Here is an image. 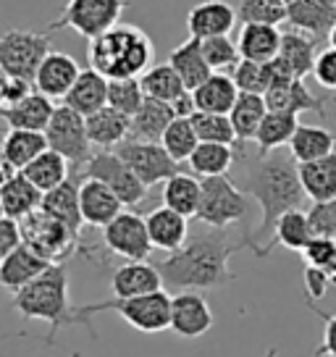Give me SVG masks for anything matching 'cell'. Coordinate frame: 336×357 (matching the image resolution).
<instances>
[{
  "mask_svg": "<svg viewBox=\"0 0 336 357\" xmlns=\"http://www.w3.org/2000/svg\"><path fill=\"white\" fill-rule=\"evenodd\" d=\"M250 195L236 187V181L229 174L224 176L202 178V197L197 221L211 229H231L234 223H245L250 215Z\"/></svg>",
  "mask_w": 336,
  "mask_h": 357,
  "instance_id": "cell-6",
  "label": "cell"
},
{
  "mask_svg": "<svg viewBox=\"0 0 336 357\" xmlns=\"http://www.w3.org/2000/svg\"><path fill=\"white\" fill-rule=\"evenodd\" d=\"M213 328V310L200 291L184 289L171 297V331L181 339H200Z\"/></svg>",
  "mask_w": 336,
  "mask_h": 357,
  "instance_id": "cell-15",
  "label": "cell"
},
{
  "mask_svg": "<svg viewBox=\"0 0 336 357\" xmlns=\"http://www.w3.org/2000/svg\"><path fill=\"white\" fill-rule=\"evenodd\" d=\"M176 119V113L171 108V102L145 98L142 108L132 116V132L129 139H142V142H160L171 121Z\"/></svg>",
  "mask_w": 336,
  "mask_h": 357,
  "instance_id": "cell-30",
  "label": "cell"
},
{
  "mask_svg": "<svg viewBox=\"0 0 336 357\" xmlns=\"http://www.w3.org/2000/svg\"><path fill=\"white\" fill-rule=\"evenodd\" d=\"M297 126H300V119L294 113L268 111L263 123H260L258 134H255L258 153H273V150H281L284 145H289Z\"/></svg>",
  "mask_w": 336,
  "mask_h": 357,
  "instance_id": "cell-40",
  "label": "cell"
},
{
  "mask_svg": "<svg viewBox=\"0 0 336 357\" xmlns=\"http://www.w3.org/2000/svg\"><path fill=\"white\" fill-rule=\"evenodd\" d=\"M315 82L323 89H336V47H326L318 53L315 58V68H313Z\"/></svg>",
  "mask_w": 336,
  "mask_h": 357,
  "instance_id": "cell-52",
  "label": "cell"
},
{
  "mask_svg": "<svg viewBox=\"0 0 336 357\" xmlns=\"http://www.w3.org/2000/svg\"><path fill=\"white\" fill-rule=\"evenodd\" d=\"M113 297H142L163 289V276L150 260H126L111 273Z\"/></svg>",
  "mask_w": 336,
  "mask_h": 357,
  "instance_id": "cell-19",
  "label": "cell"
},
{
  "mask_svg": "<svg viewBox=\"0 0 336 357\" xmlns=\"http://www.w3.org/2000/svg\"><path fill=\"white\" fill-rule=\"evenodd\" d=\"M168 63L176 68V74L181 77V82L187 84V89H197L205 79L213 74L211 63L202 56V43L197 37H190L187 43H181L171 56Z\"/></svg>",
  "mask_w": 336,
  "mask_h": 357,
  "instance_id": "cell-37",
  "label": "cell"
},
{
  "mask_svg": "<svg viewBox=\"0 0 336 357\" xmlns=\"http://www.w3.org/2000/svg\"><path fill=\"white\" fill-rule=\"evenodd\" d=\"M11 307L24 321H45L50 326L45 344H53L56 336L74 326V307L68 302V271L63 263H53L43 276L13 294Z\"/></svg>",
  "mask_w": 336,
  "mask_h": 357,
  "instance_id": "cell-3",
  "label": "cell"
},
{
  "mask_svg": "<svg viewBox=\"0 0 336 357\" xmlns=\"http://www.w3.org/2000/svg\"><path fill=\"white\" fill-rule=\"evenodd\" d=\"M273 66V63H270ZM334 100L328 95H313L305 79H291V77H281L273 68V82H270L268 92H266V102H268V111H284V113H318V116H326V102Z\"/></svg>",
  "mask_w": 336,
  "mask_h": 357,
  "instance_id": "cell-14",
  "label": "cell"
},
{
  "mask_svg": "<svg viewBox=\"0 0 336 357\" xmlns=\"http://www.w3.org/2000/svg\"><path fill=\"white\" fill-rule=\"evenodd\" d=\"M139 82H142V89H145L147 98H155V100H163V102L179 100L181 95L187 92V84L181 82V77L176 74V68L171 66V63L150 66L139 77Z\"/></svg>",
  "mask_w": 336,
  "mask_h": 357,
  "instance_id": "cell-42",
  "label": "cell"
},
{
  "mask_svg": "<svg viewBox=\"0 0 336 357\" xmlns=\"http://www.w3.org/2000/svg\"><path fill=\"white\" fill-rule=\"evenodd\" d=\"M6 82H8V74L0 66V105H3V92H6Z\"/></svg>",
  "mask_w": 336,
  "mask_h": 357,
  "instance_id": "cell-58",
  "label": "cell"
},
{
  "mask_svg": "<svg viewBox=\"0 0 336 357\" xmlns=\"http://www.w3.org/2000/svg\"><path fill=\"white\" fill-rule=\"evenodd\" d=\"M147 234L155 250L163 252H176L187 239H190V223L187 215L171 211V208H155L147 213Z\"/></svg>",
  "mask_w": 336,
  "mask_h": 357,
  "instance_id": "cell-25",
  "label": "cell"
},
{
  "mask_svg": "<svg viewBox=\"0 0 336 357\" xmlns=\"http://www.w3.org/2000/svg\"><path fill=\"white\" fill-rule=\"evenodd\" d=\"M34 84L32 82H26V79H19V77H8L6 82V92H3V105H16V102H22L24 98H29L34 92Z\"/></svg>",
  "mask_w": 336,
  "mask_h": 357,
  "instance_id": "cell-55",
  "label": "cell"
},
{
  "mask_svg": "<svg viewBox=\"0 0 336 357\" xmlns=\"http://www.w3.org/2000/svg\"><path fill=\"white\" fill-rule=\"evenodd\" d=\"M56 113V105L47 95L34 89L29 98H24L16 105H0V119L8 129H29V132H45L50 119Z\"/></svg>",
  "mask_w": 336,
  "mask_h": 357,
  "instance_id": "cell-24",
  "label": "cell"
},
{
  "mask_svg": "<svg viewBox=\"0 0 336 357\" xmlns=\"http://www.w3.org/2000/svg\"><path fill=\"white\" fill-rule=\"evenodd\" d=\"M50 53V32L8 29L0 34V66L8 77L32 82L37 79L40 63Z\"/></svg>",
  "mask_w": 336,
  "mask_h": 357,
  "instance_id": "cell-8",
  "label": "cell"
},
{
  "mask_svg": "<svg viewBox=\"0 0 336 357\" xmlns=\"http://www.w3.org/2000/svg\"><path fill=\"white\" fill-rule=\"evenodd\" d=\"M19 245H24L22 223L16 221V218H8V215L0 218V263L11 255Z\"/></svg>",
  "mask_w": 336,
  "mask_h": 357,
  "instance_id": "cell-53",
  "label": "cell"
},
{
  "mask_svg": "<svg viewBox=\"0 0 336 357\" xmlns=\"http://www.w3.org/2000/svg\"><path fill=\"white\" fill-rule=\"evenodd\" d=\"M202 43V56L211 63L213 71H224V74H231L234 66L242 61V53L236 43L229 37V34H221V37H208V40H200Z\"/></svg>",
  "mask_w": 336,
  "mask_h": 357,
  "instance_id": "cell-47",
  "label": "cell"
},
{
  "mask_svg": "<svg viewBox=\"0 0 336 357\" xmlns=\"http://www.w3.org/2000/svg\"><path fill=\"white\" fill-rule=\"evenodd\" d=\"M315 239L313 226H310V218L303 208H294V211H287L279 218L276 229H273V239L268 245V255L273 252V247L281 245L291 250V252H303L305 247Z\"/></svg>",
  "mask_w": 336,
  "mask_h": 357,
  "instance_id": "cell-38",
  "label": "cell"
},
{
  "mask_svg": "<svg viewBox=\"0 0 336 357\" xmlns=\"http://www.w3.org/2000/svg\"><path fill=\"white\" fill-rule=\"evenodd\" d=\"M303 284H305V291H307V300H313V302L326 297V291L334 287V281L328 279V273L315 266H305Z\"/></svg>",
  "mask_w": 336,
  "mask_h": 357,
  "instance_id": "cell-54",
  "label": "cell"
},
{
  "mask_svg": "<svg viewBox=\"0 0 336 357\" xmlns=\"http://www.w3.org/2000/svg\"><path fill=\"white\" fill-rule=\"evenodd\" d=\"M328 45L336 47V24H334V29H331V34H328Z\"/></svg>",
  "mask_w": 336,
  "mask_h": 357,
  "instance_id": "cell-59",
  "label": "cell"
},
{
  "mask_svg": "<svg viewBox=\"0 0 336 357\" xmlns=\"http://www.w3.org/2000/svg\"><path fill=\"white\" fill-rule=\"evenodd\" d=\"M126 8H129V0H66L58 19L47 24V32L74 29L79 37L95 40L113 29Z\"/></svg>",
  "mask_w": 336,
  "mask_h": 357,
  "instance_id": "cell-7",
  "label": "cell"
},
{
  "mask_svg": "<svg viewBox=\"0 0 336 357\" xmlns=\"http://www.w3.org/2000/svg\"><path fill=\"white\" fill-rule=\"evenodd\" d=\"M236 16L242 24H279L287 22V6L276 0H239Z\"/></svg>",
  "mask_w": 336,
  "mask_h": 357,
  "instance_id": "cell-48",
  "label": "cell"
},
{
  "mask_svg": "<svg viewBox=\"0 0 336 357\" xmlns=\"http://www.w3.org/2000/svg\"><path fill=\"white\" fill-rule=\"evenodd\" d=\"M289 153L297 163H307V160H318V158L331 155L336 150V134L323 129V126H313V123H300L297 132L291 137Z\"/></svg>",
  "mask_w": 336,
  "mask_h": 357,
  "instance_id": "cell-35",
  "label": "cell"
},
{
  "mask_svg": "<svg viewBox=\"0 0 336 357\" xmlns=\"http://www.w3.org/2000/svg\"><path fill=\"white\" fill-rule=\"evenodd\" d=\"M102 245L123 260H147L155 250L147 234V221L139 213L129 211H121L102 229Z\"/></svg>",
  "mask_w": 336,
  "mask_h": 357,
  "instance_id": "cell-13",
  "label": "cell"
},
{
  "mask_svg": "<svg viewBox=\"0 0 336 357\" xmlns=\"http://www.w3.org/2000/svg\"><path fill=\"white\" fill-rule=\"evenodd\" d=\"M194 132L200 137V142H221V145L236 147V132L234 123L229 119V113H205L194 111L190 116Z\"/></svg>",
  "mask_w": 336,
  "mask_h": 357,
  "instance_id": "cell-43",
  "label": "cell"
},
{
  "mask_svg": "<svg viewBox=\"0 0 336 357\" xmlns=\"http://www.w3.org/2000/svg\"><path fill=\"white\" fill-rule=\"evenodd\" d=\"M160 145L166 147L168 155L174 158V160H179V163L190 160L192 153H194L197 145H200V137H197L194 126H192V119H181V116H176V119L171 121V126L166 129V134H163Z\"/></svg>",
  "mask_w": 336,
  "mask_h": 357,
  "instance_id": "cell-44",
  "label": "cell"
},
{
  "mask_svg": "<svg viewBox=\"0 0 336 357\" xmlns=\"http://www.w3.org/2000/svg\"><path fill=\"white\" fill-rule=\"evenodd\" d=\"M318 40H313L310 34L297 32V29H287L281 34V50L279 56L270 63L276 68V74L291 79H305L307 74H313L315 58H318Z\"/></svg>",
  "mask_w": 336,
  "mask_h": 357,
  "instance_id": "cell-16",
  "label": "cell"
},
{
  "mask_svg": "<svg viewBox=\"0 0 336 357\" xmlns=\"http://www.w3.org/2000/svg\"><path fill=\"white\" fill-rule=\"evenodd\" d=\"M22 174L32 181L37 190L50 192L68 178V174H71V163H68L61 153H56V150H50V147H47L45 153L34 158L32 163L24 168Z\"/></svg>",
  "mask_w": 336,
  "mask_h": 357,
  "instance_id": "cell-41",
  "label": "cell"
},
{
  "mask_svg": "<svg viewBox=\"0 0 336 357\" xmlns=\"http://www.w3.org/2000/svg\"><path fill=\"white\" fill-rule=\"evenodd\" d=\"M102 310L119 312L126 324L142 334H160V331L171 328V297L163 289L153 291V294H142V297H113V300L90 302V305L74 307V326L84 324L90 328V334L95 336L92 315Z\"/></svg>",
  "mask_w": 336,
  "mask_h": 357,
  "instance_id": "cell-5",
  "label": "cell"
},
{
  "mask_svg": "<svg viewBox=\"0 0 336 357\" xmlns=\"http://www.w3.org/2000/svg\"><path fill=\"white\" fill-rule=\"evenodd\" d=\"M145 89H142V82L137 77H126V79H108V105L116 108V111L126 113V116H135L142 102H145Z\"/></svg>",
  "mask_w": 336,
  "mask_h": 357,
  "instance_id": "cell-45",
  "label": "cell"
},
{
  "mask_svg": "<svg viewBox=\"0 0 336 357\" xmlns=\"http://www.w3.org/2000/svg\"><path fill=\"white\" fill-rule=\"evenodd\" d=\"M79 74H82V68H79L77 58L61 53V50H50L45 61L40 63L34 87L47 98H66L68 89L74 87V82L79 79Z\"/></svg>",
  "mask_w": 336,
  "mask_h": 357,
  "instance_id": "cell-23",
  "label": "cell"
},
{
  "mask_svg": "<svg viewBox=\"0 0 336 357\" xmlns=\"http://www.w3.org/2000/svg\"><path fill=\"white\" fill-rule=\"evenodd\" d=\"M236 8H231L226 0H202L187 13V29L190 37L208 40V37H221L229 34L236 24Z\"/></svg>",
  "mask_w": 336,
  "mask_h": 357,
  "instance_id": "cell-22",
  "label": "cell"
},
{
  "mask_svg": "<svg viewBox=\"0 0 336 357\" xmlns=\"http://www.w3.org/2000/svg\"><path fill=\"white\" fill-rule=\"evenodd\" d=\"M315 236H336V197L334 200L313 202L307 211Z\"/></svg>",
  "mask_w": 336,
  "mask_h": 357,
  "instance_id": "cell-50",
  "label": "cell"
},
{
  "mask_svg": "<svg viewBox=\"0 0 336 357\" xmlns=\"http://www.w3.org/2000/svg\"><path fill=\"white\" fill-rule=\"evenodd\" d=\"M236 174L231 178L236 187L260 205V223L247 236V247L258 257H268L273 229L287 211L303 208L305 190L300 181V163L291 153H247L245 145H236Z\"/></svg>",
  "mask_w": 336,
  "mask_h": 357,
  "instance_id": "cell-1",
  "label": "cell"
},
{
  "mask_svg": "<svg viewBox=\"0 0 336 357\" xmlns=\"http://www.w3.org/2000/svg\"><path fill=\"white\" fill-rule=\"evenodd\" d=\"M84 181V174L82 168H71V174L63 184H58L56 190L45 192L43 197V211L50 213L53 218H58L61 223H66L74 234H82V226H84V218H82V200H79V187Z\"/></svg>",
  "mask_w": 336,
  "mask_h": 357,
  "instance_id": "cell-18",
  "label": "cell"
},
{
  "mask_svg": "<svg viewBox=\"0 0 336 357\" xmlns=\"http://www.w3.org/2000/svg\"><path fill=\"white\" fill-rule=\"evenodd\" d=\"M63 102L87 119L95 111L108 105V79L102 77L100 71H95V68H84L77 82H74V87L68 89Z\"/></svg>",
  "mask_w": 336,
  "mask_h": 357,
  "instance_id": "cell-27",
  "label": "cell"
},
{
  "mask_svg": "<svg viewBox=\"0 0 336 357\" xmlns=\"http://www.w3.org/2000/svg\"><path fill=\"white\" fill-rule=\"evenodd\" d=\"M245 234L231 229H211L192 234L176 252L155 260V268L163 276V284L174 289H224L236 279L229 260L236 250L247 247Z\"/></svg>",
  "mask_w": 336,
  "mask_h": 357,
  "instance_id": "cell-2",
  "label": "cell"
},
{
  "mask_svg": "<svg viewBox=\"0 0 336 357\" xmlns=\"http://www.w3.org/2000/svg\"><path fill=\"white\" fill-rule=\"evenodd\" d=\"M276 3H284V6H289L291 0H276Z\"/></svg>",
  "mask_w": 336,
  "mask_h": 357,
  "instance_id": "cell-62",
  "label": "cell"
},
{
  "mask_svg": "<svg viewBox=\"0 0 336 357\" xmlns=\"http://www.w3.org/2000/svg\"><path fill=\"white\" fill-rule=\"evenodd\" d=\"M13 174H19V171H16V168H13L11 163L6 160V155L0 153V187H3V184H6V181L13 176Z\"/></svg>",
  "mask_w": 336,
  "mask_h": 357,
  "instance_id": "cell-56",
  "label": "cell"
},
{
  "mask_svg": "<svg viewBox=\"0 0 336 357\" xmlns=\"http://www.w3.org/2000/svg\"><path fill=\"white\" fill-rule=\"evenodd\" d=\"M231 79L239 87V92H255V95H266L273 82V66L270 63H255V61H239L231 71Z\"/></svg>",
  "mask_w": 336,
  "mask_h": 357,
  "instance_id": "cell-46",
  "label": "cell"
},
{
  "mask_svg": "<svg viewBox=\"0 0 336 357\" xmlns=\"http://www.w3.org/2000/svg\"><path fill=\"white\" fill-rule=\"evenodd\" d=\"M53 266L47 257H43L29 245H19L11 255L0 263V287L16 294L26 284H32L37 276H43L47 268Z\"/></svg>",
  "mask_w": 336,
  "mask_h": 357,
  "instance_id": "cell-20",
  "label": "cell"
},
{
  "mask_svg": "<svg viewBox=\"0 0 336 357\" xmlns=\"http://www.w3.org/2000/svg\"><path fill=\"white\" fill-rule=\"evenodd\" d=\"M0 218H6V211H3V200H0Z\"/></svg>",
  "mask_w": 336,
  "mask_h": 357,
  "instance_id": "cell-61",
  "label": "cell"
},
{
  "mask_svg": "<svg viewBox=\"0 0 336 357\" xmlns=\"http://www.w3.org/2000/svg\"><path fill=\"white\" fill-rule=\"evenodd\" d=\"M300 181L307 200H334L336 197V150L331 155L300 163Z\"/></svg>",
  "mask_w": 336,
  "mask_h": 357,
  "instance_id": "cell-33",
  "label": "cell"
},
{
  "mask_svg": "<svg viewBox=\"0 0 336 357\" xmlns=\"http://www.w3.org/2000/svg\"><path fill=\"white\" fill-rule=\"evenodd\" d=\"M132 132V116L116 111L111 105H105L100 111H95L92 116H87V134L90 142L105 150H116V147L129 139Z\"/></svg>",
  "mask_w": 336,
  "mask_h": 357,
  "instance_id": "cell-28",
  "label": "cell"
},
{
  "mask_svg": "<svg viewBox=\"0 0 336 357\" xmlns=\"http://www.w3.org/2000/svg\"><path fill=\"white\" fill-rule=\"evenodd\" d=\"M47 145L66 158L71 168H84V163L92 158V142L87 134V119L68 108L66 102L58 105L53 119L45 129Z\"/></svg>",
  "mask_w": 336,
  "mask_h": 357,
  "instance_id": "cell-10",
  "label": "cell"
},
{
  "mask_svg": "<svg viewBox=\"0 0 336 357\" xmlns=\"http://www.w3.org/2000/svg\"><path fill=\"white\" fill-rule=\"evenodd\" d=\"M336 24V0H291L287 6V26L310 34L313 40H328Z\"/></svg>",
  "mask_w": 336,
  "mask_h": 357,
  "instance_id": "cell-17",
  "label": "cell"
},
{
  "mask_svg": "<svg viewBox=\"0 0 336 357\" xmlns=\"http://www.w3.org/2000/svg\"><path fill=\"white\" fill-rule=\"evenodd\" d=\"M47 147L50 145L45 132H29V129H8V134L0 139V153L16 171H24Z\"/></svg>",
  "mask_w": 336,
  "mask_h": 357,
  "instance_id": "cell-34",
  "label": "cell"
},
{
  "mask_svg": "<svg viewBox=\"0 0 336 357\" xmlns=\"http://www.w3.org/2000/svg\"><path fill=\"white\" fill-rule=\"evenodd\" d=\"M266 357H279V347H270L268 352H266Z\"/></svg>",
  "mask_w": 336,
  "mask_h": 357,
  "instance_id": "cell-60",
  "label": "cell"
},
{
  "mask_svg": "<svg viewBox=\"0 0 336 357\" xmlns=\"http://www.w3.org/2000/svg\"><path fill=\"white\" fill-rule=\"evenodd\" d=\"M22 236H24V245L37 250L50 263H63L77 250H82L79 234H74L66 223L53 218L43 208L37 213H32V215H26L22 221Z\"/></svg>",
  "mask_w": 336,
  "mask_h": 357,
  "instance_id": "cell-9",
  "label": "cell"
},
{
  "mask_svg": "<svg viewBox=\"0 0 336 357\" xmlns=\"http://www.w3.org/2000/svg\"><path fill=\"white\" fill-rule=\"evenodd\" d=\"M268 113V102L266 95H255V92H239L234 108L229 113V119L234 123L236 132V145H247V142H255V134H258L260 123Z\"/></svg>",
  "mask_w": 336,
  "mask_h": 357,
  "instance_id": "cell-32",
  "label": "cell"
},
{
  "mask_svg": "<svg viewBox=\"0 0 336 357\" xmlns=\"http://www.w3.org/2000/svg\"><path fill=\"white\" fill-rule=\"evenodd\" d=\"M202 197V178H194L187 171H179L174 176L163 181V205L171 211L181 213L187 218H194L200 211Z\"/></svg>",
  "mask_w": 336,
  "mask_h": 357,
  "instance_id": "cell-36",
  "label": "cell"
},
{
  "mask_svg": "<svg viewBox=\"0 0 336 357\" xmlns=\"http://www.w3.org/2000/svg\"><path fill=\"white\" fill-rule=\"evenodd\" d=\"M121 160L137 174V178L147 190L160 181H168L174 174L181 171V163L168 155V150L160 142H142V139H126L116 147Z\"/></svg>",
  "mask_w": 336,
  "mask_h": 357,
  "instance_id": "cell-12",
  "label": "cell"
},
{
  "mask_svg": "<svg viewBox=\"0 0 336 357\" xmlns=\"http://www.w3.org/2000/svg\"><path fill=\"white\" fill-rule=\"evenodd\" d=\"M0 123H3V119H0Z\"/></svg>",
  "mask_w": 336,
  "mask_h": 357,
  "instance_id": "cell-63",
  "label": "cell"
},
{
  "mask_svg": "<svg viewBox=\"0 0 336 357\" xmlns=\"http://www.w3.org/2000/svg\"><path fill=\"white\" fill-rule=\"evenodd\" d=\"M281 29L273 24H242L236 47L245 61L255 63H270L281 50Z\"/></svg>",
  "mask_w": 336,
  "mask_h": 357,
  "instance_id": "cell-26",
  "label": "cell"
},
{
  "mask_svg": "<svg viewBox=\"0 0 336 357\" xmlns=\"http://www.w3.org/2000/svg\"><path fill=\"white\" fill-rule=\"evenodd\" d=\"M79 200H82V218L87 226H95V229H105L123 211V202L119 200V195L98 178L82 181Z\"/></svg>",
  "mask_w": 336,
  "mask_h": 357,
  "instance_id": "cell-21",
  "label": "cell"
},
{
  "mask_svg": "<svg viewBox=\"0 0 336 357\" xmlns=\"http://www.w3.org/2000/svg\"><path fill=\"white\" fill-rule=\"evenodd\" d=\"M192 95H194V105H197V111L231 113L236 98H239V87L234 84L231 74L213 71L211 77L202 82L200 87L192 89Z\"/></svg>",
  "mask_w": 336,
  "mask_h": 357,
  "instance_id": "cell-31",
  "label": "cell"
},
{
  "mask_svg": "<svg viewBox=\"0 0 336 357\" xmlns=\"http://www.w3.org/2000/svg\"><path fill=\"white\" fill-rule=\"evenodd\" d=\"M236 163V147L234 145H221V142H200L197 150L190 158L192 174L200 178L208 176H224L229 174Z\"/></svg>",
  "mask_w": 336,
  "mask_h": 357,
  "instance_id": "cell-39",
  "label": "cell"
},
{
  "mask_svg": "<svg viewBox=\"0 0 336 357\" xmlns=\"http://www.w3.org/2000/svg\"><path fill=\"white\" fill-rule=\"evenodd\" d=\"M303 260L307 266H315L328 273V279L336 287V239L334 236H315L303 250Z\"/></svg>",
  "mask_w": 336,
  "mask_h": 357,
  "instance_id": "cell-49",
  "label": "cell"
},
{
  "mask_svg": "<svg viewBox=\"0 0 336 357\" xmlns=\"http://www.w3.org/2000/svg\"><path fill=\"white\" fill-rule=\"evenodd\" d=\"M13 339H29V334H24V331H13V334H0V342H13Z\"/></svg>",
  "mask_w": 336,
  "mask_h": 357,
  "instance_id": "cell-57",
  "label": "cell"
},
{
  "mask_svg": "<svg viewBox=\"0 0 336 357\" xmlns=\"http://www.w3.org/2000/svg\"><path fill=\"white\" fill-rule=\"evenodd\" d=\"M153 40L132 24H116L90 40V68L100 71L105 79L139 77L153 66Z\"/></svg>",
  "mask_w": 336,
  "mask_h": 357,
  "instance_id": "cell-4",
  "label": "cell"
},
{
  "mask_svg": "<svg viewBox=\"0 0 336 357\" xmlns=\"http://www.w3.org/2000/svg\"><path fill=\"white\" fill-rule=\"evenodd\" d=\"M43 197H45V192L37 190L22 171L13 174V176L0 187L3 211H6L8 218H16V221H24L26 215H32V213L40 211V208H43Z\"/></svg>",
  "mask_w": 336,
  "mask_h": 357,
  "instance_id": "cell-29",
  "label": "cell"
},
{
  "mask_svg": "<svg viewBox=\"0 0 336 357\" xmlns=\"http://www.w3.org/2000/svg\"><path fill=\"white\" fill-rule=\"evenodd\" d=\"M84 178H98L105 187H111L119 200L126 208H135L139 202H145L147 187L137 178V174L121 160L116 150H105V153H92V158L82 168Z\"/></svg>",
  "mask_w": 336,
  "mask_h": 357,
  "instance_id": "cell-11",
  "label": "cell"
},
{
  "mask_svg": "<svg viewBox=\"0 0 336 357\" xmlns=\"http://www.w3.org/2000/svg\"><path fill=\"white\" fill-rule=\"evenodd\" d=\"M307 310H313L323 321V342L315 349V357H336V312L321 310L313 300H305Z\"/></svg>",
  "mask_w": 336,
  "mask_h": 357,
  "instance_id": "cell-51",
  "label": "cell"
},
{
  "mask_svg": "<svg viewBox=\"0 0 336 357\" xmlns=\"http://www.w3.org/2000/svg\"><path fill=\"white\" fill-rule=\"evenodd\" d=\"M334 239H336V236H334Z\"/></svg>",
  "mask_w": 336,
  "mask_h": 357,
  "instance_id": "cell-64",
  "label": "cell"
}]
</instances>
